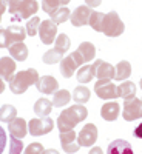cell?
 Masks as SVG:
<instances>
[{"label": "cell", "instance_id": "1", "mask_svg": "<svg viewBox=\"0 0 142 154\" xmlns=\"http://www.w3.org/2000/svg\"><path fill=\"white\" fill-rule=\"evenodd\" d=\"M88 111L84 105H73L67 109H63L57 117V128L59 131H71L74 126H77L82 120L87 119Z\"/></svg>", "mask_w": 142, "mask_h": 154}, {"label": "cell", "instance_id": "2", "mask_svg": "<svg viewBox=\"0 0 142 154\" xmlns=\"http://www.w3.org/2000/svg\"><path fill=\"white\" fill-rule=\"evenodd\" d=\"M5 3L8 5L12 22H22L27 19L30 20L31 16L39 11V3L36 0H5Z\"/></svg>", "mask_w": 142, "mask_h": 154}, {"label": "cell", "instance_id": "3", "mask_svg": "<svg viewBox=\"0 0 142 154\" xmlns=\"http://www.w3.org/2000/svg\"><path fill=\"white\" fill-rule=\"evenodd\" d=\"M37 80H39V72L34 68L23 69L12 75V79L9 80V89L14 94H23L31 85H36Z\"/></svg>", "mask_w": 142, "mask_h": 154}, {"label": "cell", "instance_id": "4", "mask_svg": "<svg viewBox=\"0 0 142 154\" xmlns=\"http://www.w3.org/2000/svg\"><path fill=\"white\" fill-rule=\"evenodd\" d=\"M125 31V25L121 20L119 14L116 11H110L105 14V22H104V32L108 37H119Z\"/></svg>", "mask_w": 142, "mask_h": 154}, {"label": "cell", "instance_id": "5", "mask_svg": "<svg viewBox=\"0 0 142 154\" xmlns=\"http://www.w3.org/2000/svg\"><path fill=\"white\" fill-rule=\"evenodd\" d=\"M122 117L127 122H133L137 119H142V99L133 97L124 100V111Z\"/></svg>", "mask_w": 142, "mask_h": 154}, {"label": "cell", "instance_id": "6", "mask_svg": "<svg viewBox=\"0 0 142 154\" xmlns=\"http://www.w3.org/2000/svg\"><path fill=\"white\" fill-rule=\"evenodd\" d=\"M54 128V122L49 117H39V119H31L28 122V131L31 136L39 137V136H45L51 133V130Z\"/></svg>", "mask_w": 142, "mask_h": 154}, {"label": "cell", "instance_id": "7", "mask_svg": "<svg viewBox=\"0 0 142 154\" xmlns=\"http://www.w3.org/2000/svg\"><path fill=\"white\" fill-rule=\"evenodd\" d=\"M94 93L99 99H104V100H113L119 97L118 86L111 80H97L94 85Z\"/></svg>", "mask_w": 142, "mask_h": 154}, {"label": "cell", "instance_id": "8", "mask_svg": "<svg viewBox=\"0 0 142 154\" xmlns=\"http://www.w3.org/2000/svg\"><path fill=\"white\" fill-rule=\"evenodd\" d=\"M97 140V126L94 123H87L77 134V143L80 146H93Z\"/></svg>", "mask_w": 142, "mask_h": 154}, {"label": "cell", "instance_id": "9", "mask_svg": "<svg viewBox=\"0 0 142 154\" xmlns=\"http://www.w3.org/2000/svg\"><path fill=\"white\" fill-rule=\"evenodd\" d=\"M39 37L43 45H51L56 40V34H57V25L53 20H43L40 22L39 26Z\"/></svg>", "mask_w": 142, "mask_h": 154}, {"label": "cell", "instance_id": "10", "mask_svg": "<svg viewBox=\"0 0 142 154\" xmlns=\"http://www.w3.org/2000/svg\"><path fill=\"white\" fill-rule=\"evenodd\" d=\"M5 34H6V48H9L11 45L23 42L27 37V29L20 25H11V26L5 28Z\"/></svg>", "mask_w": 142, "mask_h": 154}, {"label": "cell", "instance_id": "11", "mask_svg": "<svg viewBox=\"0 0 142 154\" xmlns=\"http://www.w3.org/2000/svg\"><path fill=\"white\" fill-rule=\"evenodd\" d=\"M93 68H94V77H97V80H111L114 77V66L108 62L96 60L93 63Z\"/></svg>", "mask_w": 142, "mask_h": 154}, {"label": "cell", "instance_id": "12", "mask_svg": "<svg viewBox=\"0 0 142 154\" xmlns=\"http://www.w3.org/2000/svg\"><path fill=\"white\" fill-rule=\"evenodd\" d=\"M36 88L42 94H54L56 91H59V82L53 75H43V77H39Z\"/></svg>", "mask_w": 142, "mask_h": 154}, {"label": "cell", "instance_id": "13", "mask_svg": "<svg viewBox=\"0 0 142 154\" xmlns=\"http://www.w3.org/2000/svg\"><path fill=\"white\" fill-rule=\"evenodd\" d=\"M91 8H88L87 5H80L77 6L73 12H71V23L73 26H84V25H88L90 16H91Z\"/></svg>", "mask_w": 142, "mask_h": 154}, {"label": "cell", "instance_id": "14", "mask_svg": "<svg viewBox=\"0 0 142 154\" xmlns=\"http://www.w3.org/2000/svg\"><path fill=\"white\" fill-rule=\"evenodd\" d=\"M8 131H9V134L12 137L22 140L25 136L28 134V125H27V122H25V119L16 117L12 122L8 123Z\"/></svg>", "mask_w": 142, "mask_h": 154}, {"label": "cell", "instance_id": "15", "mask_svg": "<svg viewBox=\"0 0 142 154\" xmlns=\"http://www.w3.org/2000/svg\"><path fill=\"white\" fill-rule=\"evenodd\" d=\"M107 154H134L131 145L124 139H116L107 146Z\"/></svg>", "mask_w": 142, "mask_h": 154}, {"label": "cell", "instance_id": "16", "mask_svg": "<svg viewBox=\"0 0 142 154\" xmlns=\"http://www.w3.org/2000/svg\"><path fill=\"white\" fill-rule=\"evenodd\" d=\"M119 112H121V106L118 102H108L104 106L100 108V116L102 119L107 120V122H113L119 117Z\"/></svg>", "mask_w": 142, "mask_h": 154}, {"label": "cell", "instance_id": "17", "mask_svg": "<svg viewBox=\"0 0 142 154\" xmlns=\"http://www.w3.org/2000/svg\"><path fill=\"white\" fill-rule=\"evenodd\" d=\"M77 68H79V63L76 62V59L71 54L60 60V74L65 77V79H70Z\"/></svg>", "mask_w": 142, "mask_h": 154}, {"label": "cell", "instance_id": "18", "mask_svg": "<svg viewBox=\"0 0 142 154\" xmlns=\"http://www.w3.org/2000/svg\"><path fill=\"white\" fill-rule=\"evenodd\" d=\"M16 71V62L14 59H9V57H2L0 59V77L5 80H11L12 75H14Z\"/></svg>", "mask_w": 142, "mask_h": 154}, {"label": "cell", "instance_id": "19", "mask_svg": "<svg viewBox=\"0 0 142 154\" xmlns=\"http://www.w3.org/2000/svg\"><path fill=\"white\" fill-rule=\"evenodd\" d=\"M131 74V65H130V62H127V60H121L118 65L114 66V77L113 79L114 80H127L128 77H130Z\"/></svg>", "mask_w": 142, "mask_h": 154}, {"label": "cell", "instance_id": "20", "mask_svg": "<svg viewBox=\"0 0 142 154\" xmlns=\"http://www.w3.org/2000/svg\"><path fill=\"white\" fill-rule=\"evenodd\" d=\"M8 49H9L11 57L14 60H17V62H23V60H27V57H28V48H27V45H25L23 42L11 45Z\"/></svg>", "mask_w": 142, "mask_h": 154}, {"label": "cell", "instance_id": "21", "mask_svg": "<svg viewBox=\"0 0 142 154\" xmlns=\"http://www.w3.org/2000/svg\"><path fill=\"white\" fill-rule=\"evenodd\" d=\"M53 111V102L48 100V99H39L36 103H34V112L39 116V117H46V116Z\"/></svg>", "mask_w": 142, "mask_h": 154}, {"label": "cell", "instance_id": "22", "mask_svg": "<svg viewBox=\"0 0 142 154\" xmlns=\"http://www.w3.org/2000/svg\"><path fill=\"white\" fill-rule=\"evenodd\" d=\"M76 51L82 56V59H84L85 63L91 62L94 59V56H96V48H94L93 43H90V42H82Z\"/></svg>", "mask_w": 142, "mask_h": 154}, {"label": "cell", "instance_id": "23", "mask_svg": "<svg viewBox=\"0 0 142 154\" xmlns=\"http://www.w3.org/2000/svg\"><path fill=\"white\" fill-rule=\"evenodd\" d=\"M118 94L119 97H122L124 100L127 99H133L136 96V85L130 80H125L124 83H121L118 86Z\"/></svg>", "mask_w": 142, "mask_h": 154}, {"label": "cell", "instance_id": "24", "mask_svg": "<svg viewBox=\"0 0 142 154\" xmlns=\"http://www.w3.org/2000/svg\"><path fill=\"white\" fill-rule=\"evenodd\" d=\"M73 99H74V102L77 105H84V103H87V102L90 100V96H91V91L87 88V86H84V85H80V86H76L74 88V91H73Z\"/></svg>", "mask_w": 142, "mask_h": 154}, {"label": "cell", "instance_id": "25", "mask_svg": "<svg viewBox=\"0 0 142 154\" xmlns=\"http://www.w3.org/2000/svg\"><path fill=\"white\" fill-rule=\"evenodd\" d=\"M104 22H105V14H104V12L93 11L91 16H90L88 25H90V26H91L94 31L102 32V31H104Z\"/></svg>", "mask_w": 142, "mask_h": 154}, {"label": "cell", "instance_id": "26", "mask_svg": "<svg viewBox=\"0 0 142 154\" xmlns=\"http://www.w3.org/2000/svg\"><path fill=\"white\" fill-rule=\"evenodd\" d=\"M73 99V96L67 91V89H59V91L54 93L53 96V106H57V108H62V106H65L70 103V100Z\"/></svg>", "mask_w": 142, "mask_h": 154}, {"label": "cell", "instance_id": "27", "mask_svg": "<svg viewBox=\"0 0 142 154\" xmlns=\"http://www.w3.org/2000/svg\"><path fill=\"white\" fill-rule=\"evenodd\" d=\"M71 0H43L42 2V9L46 14H53L54 11H57L59 8H63L65 5H68Z\"/></svg>", "mask_w": 142, "mask_h": 154}, {"label": "cell", "instance_id": "28", "mask_svg": "<svg viewBox=\"0 0 142 154\" xmlns=\"http://www.w3.org/2000/svg\"><path fill=\"white\" fill-rule=\"evenodd\" d=\"M93 77H94V68H93V65L80 66V69L77 71V80H79V83H88V82H91Z\"/></svg>", "mask_w": 142, "mask_h": 154}, {"label": "cell", "instance_id": "29", "mask_svg": "<svg viewBox=\"0 0 142 154\" xmlns=\"http://www.w3.org/2000/svg\"><path fill=\"white\" fill-rule=\"evenodd\" d=\"M17 117V109L12 106V105H3V106H0V120L2 122H6V123H9V122H12Z\"/></svg>", "mask_w": 142, "mask_h": 154}, {"label": "cell", "instance_id": "30", "mask_svg": "<svg viewBox=\"0 0 142 154\" xmlns=\"http://www.w3.org/2000/svg\"><path fill=\"white\" fill-rule=\"evenodd\" d=\"M71 46V40H70V37L67 34H59L56 37V43H54V49L59 51L60 54H65L67 51L70 49Z\"/></svg>", "mask_w": 142, "mask_h": 154}, {"label": "cell", "instance_id": "31", "mask_svg": "<svg viewBox=\"0 0 142 154\" xmlns=\"http://www.w3.org/2000/svg\"><path fill=\"white\" fill-rule=\"evenodd\" d=\"M71 17V11L63 6V8H59L57 11H54L53 14H51V20H53L56 25H60V23H65L68 19Z\"/></svg>", "mask_w": 142, "mask_h": 154}, {"label": "cell", "instance_id": "32", "mask_svg": "<svg viewBox=\"0 0 142 154\" xmlns=\"http://www.w3.org/2000/svg\"><path fill=\"white\" fill-rule=\"evenodd\" d=\"M62 59H63V54H60L59 51H56L54 48L48 49L46 53L43 54V57H42L43 63H46V65H56V63H59Z\"/></svg>", "mask_w": 142, "mask_h": 154}, {"label": "cell", "instance_id": "33", "mask_svg": "<svg viewBox=\"0 0 142 154\" xmlns=\"http://www.w3.org/2000/svg\"><path fill=\"white\" fill-rule=\"evenodd\" d=\"M40 19L39 17H31L28 22H27V26H25V29H27V34L30 35V37H33V35H36L37 32H39V26H40Z\"/></svg>", "mask_w": 142, "mask_h": 154}, {"label": "cell", "instance_id": "34", "mask_svg": "<svg viewBox=\"0 0 142 154\" xmlns=\"http://www.w3.org/2000/svg\"><path fill=\"white\" fill-rule=\"evenodd\" d=\"M23 151V143L20 139L16 137H9V154H22Z\"/></svg>", "mask_w": 142, "mask_h": 154}, {"label": "cell", "instance_id": "35", "mask_svg": "<svg viewBox=\"0 0 142 154\" xmlns=\"http://www.w3.org/2000/svg\"><path fill=\"white\" fill-rule=\"evenodd\" d=\"M76 137H77V134H76L74 130H71V131H62L60 133V143H62V146L68 145V143H74Z\"/></svg>", "mask_w": 142, "mask_h": 154}, {"label": "cell", "instance_id": "36", "mask_svg": "<svg viewBox=\"0 0 142 154\" xmlns=\"http://www.w3.org/2000/svg\"><path fill=\"white\" fill-rule=\"evenodd\" d=\"M43 145L42 143H39V142H36V143H30L27 148H25V154H43Z\"/></svg>", "mask_w": 142, "mask_h": 154}, {"label": "cell", "instance_id": "37", "mask_svg": "<svg viewBox=\"0 0 142 154\" xmlns=\"http://www.w3.org/2000/svg\"><path fill=\"white\" fill-rule=\"evenodd\" d=\"M79 148H80L79 143H68V145H63V146H62V149L65 151V152H68V154L77 152V151H79Z\"/></svg>", "mask_w": 142, "mask_h": 154}, {"label": "cell", "instance_id": "38", "mask_svg": "<svg viewBox=\"0 0 142 154\" xmlns=\"http://www.w3.org/2000/svg\"><path fill=\"white\" fill-rule=\"evenodd\" d=\"M5 146H6V133H5L3 128L0 126V154L3 152Z\"/></svg>", "mask_w": 142, "mask_h": 154}, {"label": "cell", "instance_id": "39", "mask_svg": "<svg viewBox=\"0 0 142 154\" xmlns=\"http://www.w3.org/2000/svg\"><path fill=\"white\" fill-rule=\"evenodd\" d=\"M0 48H6V34H5V28L0 29Z\"/></svg>", "mask_w": 142, "mask_h": 154}, {"label": "cell", "instance_id": "40", "mask_svg": "<svg viewBox=\"0 0 142 154\" xmlns=\"http://www.w3.org/2000/svg\"><path fill=\"white\" fill-rule=\"evenodd\" d=\"M133 136L136 139H142V123H139L136 128H134V131H133Z\"/></svg>", "mask_w": 142, "mask_h": 154}, {"label": "cell", "instance_id": "41", "mask_svg": "<svg viewBox=\"0 0 142 154\" xmlns=\"http://www.w3.org/2000/svg\"><path fill=\"white\" fill-rule=\"evenodd\" d=\"M71 56L76 59V62H77V63H79V66L85 63V62H84V59H82V56H80L79 53H77V51H73V53H71Z\"/></svg>", "mask_w": 142, "mask_h": 154}, {"label": "cell", "instance_id": "42", "mask_svg": "<svg viewBox=\"0 0 142 154\" xmlns=\"http://www.w3.org/2000/svg\"><path fill=\"white\" fill-rule=\"evenodd\" d=\"M100 2L102 0H85V3H87L88 8H96V6L100 5Z\"/></svg>", "mask_w": 142, "mask_h": 154}, {"label": "cell", "instance_id": "43", "mask_svg": "<svg viewBox=\"0 0 142 154\" xmlns=\"http://www.w3.org/2000/svg\"><path fill=\"white\" fill-rule=\"evenodd\" d=\"M6 3H5V0H0V22H2V16H3V12L6 11Z\"/></svg>", "mask_w": 142, "mask_h": 154}, {"label": "cell", "instance_id": "44", "mask_svg": "<svg viewBox=\"0 0 142 154\" xmlns=\"http://www.w3.org/2000/svg\"><path fill=\"white\" fill-rule=\"evenodd\" d=\"M88 154H104V151H102V148H99V146H93Z\"/></svg>", "mask_w": 142, "mask_h": 154}, {"label": "cell", "instance_id": "45", "mask_svg": "<svg viewBox=\"0 0 142 154\" xmlns=\"http://www.w3.org/2000/svg\"><path fill=\"white\" fill-rule=\"evenodd\" d=\"M43 154H59V151H56L54 148H49V149H45Z\"/></svg>", "mask_w": 142, "mask_h": 154}, {"label": "cell", "instance_id": "46", "mask_svg": "<svg viewBox=\"0 0 142 154\" xmlns=\"http://www.w3.org/2000/svg\"><path fill=\"white\" fill-rule=\"evenodd\" d=\"M3 89H5V83H3V80H2V77H0V94L3 93Z\"/></svg>", "mask_w": 142, "mask_h": 154}, {"label": "cell", "instance_id": "47", "mask_svg": "<svg viewBox=\"0 0 142 154\" xmlns=\"http://www.w3.org/2000/svg\"><path fill=\"white\" fill-rule=\"evenodd\" d=\"M140 89H142V77H140Z\"/></svg>", "mask_w": 142, "mask_h": 154}]
</instances>
